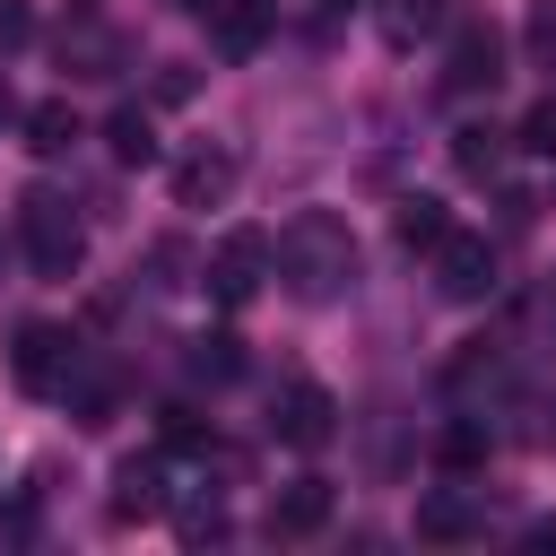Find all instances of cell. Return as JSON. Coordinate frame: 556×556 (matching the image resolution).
<instances>
[{
    "instance_id": "cell-1",
    "label": "cell",
    "mask_w": 556,
    "mask_h": 556,
    "mask_svg": "<svg viewBox=\"0 0 556 556\" xmlns=\"http://www.w3.org/2000/svg\"><path fill=\"white\" fill-rule=\"evenodd\" d=\"M269 278L295 304H339L356 287V235H348V217L339 208H295L269 235Z\"/></svg>"
},
{
    "instance_id": "cell-2",
    "label": "cell",
    "mask_w": 556,
    "mask_h": 556,
    "mask_svg": "<svg viewBox=\"0 0 556 556\" xmlns=\"http://www.w3.org/2000/svg\"><path fill=\"white\" fill-rule=\"evenodd\" d=\"M17 243H26L35 278H78V261H87V226H78V208L61 191H26L17 200Z\"/></svg>"
},
{
    "instance_id": "cell-3",
    "label": "cell",
    "mask_w": 556,
    "mask_h": 556,
    "mask_svg": "<svg viewBox=\"0 0 556 556\" xmlns=\"http://www.w3.org/2000/svg\"><path fill=\"white\" fill-rule=\"evenodd\" d=\"M78 339L61 330V321H17V339H9V382L26 391V400H61L70 391V374H78Z\"/></svg>"
},
{
    "instance_id": "cell-4",
    "label": "cell",
    "mask_w": 556,
    "mask_h": 556,
    "mask_svg": "<svg viewBox=\"0 0 556 556\" xmlns=\"http://www.w3.org/2000/svg\"><path fill=\"white\" fill-rule=\"evenodd\" d=\"M504 78V35L469 9H452V43H443V96H495Z\"/></svg>"
},
{
    "instance_id": "cell-5",
    "label": "cell",
    "mask_w": 556,
    "mask_h": 556,
    "mask_svg": "<svg viewBox=\"0 0 556 556\" xmlns=\"http://www.w3.org/2000/svg\"><path fill=\"white\" fill-rule=\"evenodd\" d=\"M426 269H434V295H443V304H486V295H495V243H486V235H460V226H452V235L426 252Z\"/></svg>"
},
{
    "instance_id": "cell-6",
    "label": "cell",
    "mask_w": 556,
    "mask_h": 556,
    "mask_svg": "<svg viewBox=\"0 0 556 556\" xmlns=\"http://www.w3.org/2000/svg\"><path fill=\"white\" fill-rule=\"evenodd\" d=\"M269 434H278L287 452H321V443L339 434V400H330L321 382H278V391H269Z\"/></svg>"
},
{
    "instance_id": "cell-7",
    "label": "cell",
    "mask_w": 556,
    "mask_h": 556,
    "mask_svg": "<svg viewBox=\"0 0 556 556\" xmlns=\"http://www.w3.org/2000/svg\"><path fill=\"white\" fill-rule=\"evenodd\" d=\"M200 278H208V295H217V304H252V295L269 287V235H261V226H235V235L208 252V269H200Z\"/></svg>"
},
{
    "instance_id": "cell-8",
    "label": "cell",
    "mask_w": 556,
    "mask_h": 556,
    "mask_svg": "<svg viewBox=\"0 0 556 556\" xmlns=\"http://www.w3.org/2000/svg\"><path fill=\"white\" fill-rule=\"evenodd\" d=\"M243 182V156L226 139H200L191 156H174V208H226Z\"/></svg>"
},
{
    "instance_id": "cell-9",
    "label": "cell",
    "mask_w": 556,
    "mask_h": 556,
    "mask_svg": "<svg viewBox=\"0 0 556 556\" xmlns=\"http://www.w3.org/2000/svg\"><path fill=\"white\" fill-rule=\"evenodd\" d=\"M174 504V486H165V452H130L122 469H113V495H104V513L130 530V521H156Z\"/></svg>"
},
{
    "instance_id": "cell-10",
    "label": "cell",
    "mask_w": 556,
    "mask_h": 556,
    "mask_svg": "<svg viewBox=\"0 0 556 556\" xmlns=\"http://www.w3.org/2000/svg\"><path fill=\"white\" fill-rule=\"evenodd\" d=\"M417 539L426 547H469V539H486V504L469 486H426L417 495Z\"/></svg>"
},
{
    "instance_id": "cell-11",
    "label": "cell",
    "mask_w": 556,
    "mask_h": 556,
    "mask_svg": "<svg viewBox=\"0 0 556 556\" xmlns=\"http://www.w3.org/2000/svg\"><path fill=\"white\" fill-rule=\"evenodd\" d=\"M330 521V478H287L269 495V539H313Z\"/></svg>"
},
{
    "instance_id": "cell-12",
    "label": "cell",
    "mask_w": 556,
    "mask_h": 556,
    "mask_svg": "<svg viewBox=\"0 0 556 556\" xmlns=\"http://www.w3.org/2000/svg\"><path fill=\"white\" fill-rule=\"evenodd\" d=\"M269 9H278V0H208L200 17H208V43H217L226 61H243V52H261V35H269Z\"/></svg>"
},
{
    "instance_id": "cell-13",
    "label": "cell",
    "mask_w": 556,
    "mask_h": 556,
    "mask_svg": "<svg viewBox=\"0 0 556 556\" xmlns=\"http://www.w3.org/2000/svg\"><path fill=\"white\" fill-rule=\"evenodd\" d=\"M452 9H460V0H374V26H382L391 52H417L426 35L452 26Z\"/></svg>"
},
{
    "instance_id": "cell-14",
    "label": "cell",
    "mask_w": 556,
    "mask_h": 556,
    "mask_svg": "<svg viewBox=\"0 0 556 556\" xmlns=\"http://www.w3.org/2000/svg\"><path fill=\"white\" fill-rule=\"evenodd\" d=\"M17 130H26V148H35L43 165H52V156H70V148L87 139V130H78V113H70V96H43V104H26V113H17Z\"/></svg>"
},
{
    "instance_id": "cell-15",
    "label": "cell",
    "mask_w": 556,
    "mask_h": 556,
    "mask_svg": "<svg viewBox=\"0 0 556 556\" xmlns=\"http://www.w3.org/2000/svg\"><path fill=\"white\" fill-rule=\"evenodd\" d=\"M504 156H513V130H495V122H460V130H452V165H460L469 182H495Z\"/></svg>"
},
{
    "instance_id": "cell-16",
    "label": "cell",
    "mask_w": 556,
    "mask_h": 556,
    "mask_svg": "<svg viewBox=\"0 0 556 556\" xmlns=\"http://www.w3.org/2000/svg\"><path fill=\"white\" fill-rule=\"evenodd\" d=\"M391 235H400V252H434V243L452 235V208H443L434 191H408V200L391 208Z\"/></svg>"
},
{
    "instance_id": "cell-17",
    "label": "cell",
    "mask_w": 556,
    "mask_h": 556,
    "mask_svg": "<svg viewBox=\"0 0 556 556\" xmlns=\"http://www.w3.org/2000/svg\"><path fill=\"white\" fill-rule=\"evenodd\" d=\"M113 61H122V43L96 17H78V35H61V70L70 78H113Z\"/></svg>"
},
{
    "instance_id": "cell-18",
    "label": "cell",
    "mask_w": 556,
    "mask_h": 556,
    "mask_svg": "<svg viewBox=\"0 0 556 556\" xmlns=\"http://www.w3.org/2000/svg\"><path fill=\"white\" fill-rule=\"evenodd\" d=\"M104 148H113V165H156V122H148L139 104H113Z\"/></svg>"
},
{
    "instance_id": "cell-19",
    "label": "cell",
    "mask_w": 556,
    "mask_h": 556,
    "mask_svg": "<svg viewBox=\"0 0 556 556\" xmlns=\"http://www.w3.org/2000/svg\"><path fill=\"white\" fill-rule=\"evenodd\" d=\"M174 539H182V547H217V539H226V504H217V486H191V495L174 504Z\"/></svg>"
},
{
    "instance_id": "cell-20",
    "label": "cell",
    "mask_w": 556,
    "mask_h": 556,
    "mask_svg": "<svg viewBox=\"0 0 556 556\" xmlns=\"http://www.w3.org/2000/svg\"><path fill=\"white\" fill-rule=\"evenodd\" d=\"M443 382H452V400H478V391H495V382H504V348L469 339V348L452 356V374H443Z\"/></svg>"
},
{
    "instance_id": "cell-21",
    "label": "cell",
    "mask_w": 556,
    "mask_h": 556,
    "mask_svg": "<svg viewBox=\"0 0 556 556\" xmlns=\"http://www.w3.org/2000/svg\"><path fill=\"white\" fill-rule=\"evenodd\" d=\"M486 443H495V434H486V417H478V408H460V417L434 434V460H443V469H478V460H486Z\"/></svg>"
},
{
    "instance_id": "cell-22",
    "label": "cell",
    "mask_w": 556,
    "mask_h": 556,
    "mask_svg": "<svg viewBox=\"0 0 556 556\" xmlns=\"http://www.w3.org/2000/svg\"><path fill=\"white\" fill-rule=\"evenodd\" d=\"M191 374H200V382H235V374H243V339H235V330H200V339H191Z\"/></svg>"
},
{
    "instance_id": "cell-23",
    "label": "cell",
    "mask_w": 556,
    "mask_h": 556,
    "mask_svg": "<svg viewBox=\"0 0 556 556\" xmlns=\"http://www.w3.org/2000/svg\"><path fill=\"white\" fill-rule=\"evenodd\" d=\"M521 52H530V70H556V0L521 9Z\"/></svg>"
},
{
    "instance_id": "cell-24",
    "label": "cell",
    "mask_w": 556,
    "mask_h": 556,
    "mask_svg": "<svg viewBox=\"0 0 556 556\" xmlns=\"http://www.w3.org/2000/svg\"><path fill=\"white\" fill-rule=\"evenodd\" d=\"M513 148H530V156H556V87L521 113V130H513Z\"/></svg>"
},
{
    "instance_id": "cell-25",
    "label": "cell",
    "mask_w": 556,
    "mask_h": 556,
    "mask_svg": "<svg viewBox=\"0 0 556 556\" xmlns=\"http://www.w3.org/2000/svg\"><path fill=\"white\" fill-rule=\"evenodd\" d=\"M26 43H35V9H26V0H0V61L26 52Z\"/></svg>"
},
{
    "instance_id": "cell-26",
    "label": "cell",
    "mask_w": 556,
    "mask_h": 556,
    "mask_svg": "<svg viewBox=\"0 0 556 556\" xmlns=\"http://www.w3.org/2000/svg\"><path fill=\"white\" fill-rule=\"evenodd\" d=\"M156 96H165V104H182V96H191V70H182V61H165V78H156Z\"/></svg>"
},
{
    "instance_id": "cell-27",
    "label": "cell",
    "mask_w": 556,
    "mask_h": 556,
    "mask_svg": "<svg viewBox=\"0 0 556 556\" xmlns=\"http://www.w3.org/2000/svg\"><path fill=\"white\" fill-rule=\"evenodd\" d=\"M530 547H539V556H556V513H547V521H530Z\"/></svg>"
},
{
    "instance_id": "cell-28",
    "label": "cell",
    "mask_w": 556,
    "mask_h": 556,
    "mask_svg": "<svg viewBox=\"0 0 556 556\" xmlns=\"http://www.w3.org/2000/svg\"><path fill=\"white\" fill-rule=\"evenodd\" d=\"M17 122V96H9V70H0V130Z\"/></svg>"
},
{
    "instance_id": "cell-29",
    "label": "cell",
    "mask_w": 556,
    "mask_h": 556,
    "mask_svg": "<svg viewBox=\"0 0 556 556\" xmlns=\"http://www.w3.org/2000/svg\"><path fill=\"white\" fill-rule=\"evenodd\" d=\"M547 452H556V400H547Z\"/></svg>"
}]
</instances>
